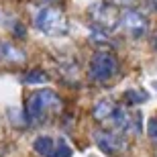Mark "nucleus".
I'll use <instances>...</instances> for the list:
<instances>
[{"label":"nucleus","instance_id":"nucleus-5","mask_svg":"<svg viewBox=\"0 0 157 157\" xmlns=\"http://www.w3.org/2000/svg\"><path fill=\"white\" fill-rule=\"evenodd\" d=\"M118 29L128 37V39H141L149 33V21L143 12H139L137 8L133 10L121 12V21H118Z\"/></svg>","mask_w":157,"mask_h":157},{"label":"nucleus","instance_id":"nucleus-7","mask_svg":"<svg viewBox=\"0 0 157 157\" xmlns=\"http://www.w3.org/2000/svg\"><path fill=\"white\" fill-rule=\"evenodd\" d=\"M92 139L94 143L98 145L100 151H104L106 155L110 157H117L118 153H122L127 149V139L124 135L117 133V131H108V128H98L92 133Z\"/></svg>","mask_w":157,"mask_h":157},{"label":"nucleus","instance_id":"nucleus-3","mask_svg":"<svg viewBox=\"0 0 157 157\" xmlns=\"http://www.w3.org/2000/svg\"><path fill=\"white\" fill-rule=\"evenodd\" d=\"M121 71V61L110 49H100L92 55L90 63H88V76L96 84H106L112 78L118 76Z\"/></svg>","mask_w":157,"mask_h":157},{"label":"nucleus","instance_id":"nucleus-12","mask_svg":"<svg viewBox=\"0 0 157 157\" xmlns=\"http://www.w3.org/2000/svg\"><path fill=\"white\" fill-rule=\"evenodd\" d=\"M23 80H25V84H29V86H37V84H45V82L49 80V76H47L43 70L35 67V70H29V71H27Z\"/></svg>","mask_w":157,"mask_h":157},{"label":"nucleus","instance_id":"nucleus-14","mask_svg":"<svg viewBox=\"0 0 157 157\" xmlns=\"http://www.w3.org/2000/svg\"><path fill=\"white\" fill-rule=\"evenodd\" d=\"M53 157H71V147L65 143V139H57V145H55Z\"/></svg>","mask_w":157,"mask_h":157},{"label":"nucleus","instance_id":"nucleus-6","mask_svg":"<svg viewBox=\"0 0 157 157\" xmlns=\"http://www.w3.org/2000/svg\"><path fill=\"white\" fill-rule=\"evenodd\" d=\"M90 17H92L96 29H102L108 33V31L118 27L121 12L112 2H96V4L90 6Z\"/></svg>","mask_w":157,"mask_h":157},{"label":"nucleus","instance_id":"nucleus-15","mask_svg":"<svg viewBox=\"0 0 157 157\" xmlns=\"http://www.w3.org/2000/svg\"><path fill=\"white\" fill-rule=\"evenodd\" d=\"M147 135H149V139H151L153 145H157V118H151L149 124H147Z\"/></svg>","mask_w":157,"mask_h":157},{"label":"nucleus","instance_id":"nucleus-17","mask_svg":"<svg viewBox=\"0 0 157 157\" xmlns=\"http://www.w3.org/2000/svg\"><path fill=\"white\" fill-rule=\"evenodd\" d=\"M37 2H41V4H51V2H55V0H37Z\"/></svg>","mask_w":157,"mask_h":157},{"label":"nucleus","instance_id":"nucleus-1","mask_svg":"<svg viewBox=\"0 0 157 157\" xmlns=\"http://www.w3.org/2000/svg\"><path fill=\"white\" fill-rule=\"evenodd\" d=\"M61 112V98L53 90H35L31 92L25 100V124L31 127V124H37L41 121H47V117H53Z\"/></svg>","mask_w":157,"mask_h":157},{"label":"nucleus","instance_id":"nucleus-10","mask_svg":"<svg viewBox=\"0 0 157 157\" xmlns=\"http://www.w3.org/2000/svg\"><path fill=\"white\" fill-rule=\"evenodd\" d=\"M55 145H57V139H51L47 135H41L33 141V151L39 157H53V151H55Z\"/></svg>","mask_w":157,"mask_h":157},{"label":"nucleus","instance_id":"nucleus-16","mask_svg":"<svg viewBox=\"0 0 157 157\" xmlns=\"http://www.w3.org/2000/svg\"><path fill=\"white\" fill-rule=\"evenodd\" d=\"M117 8H124V10H133L137 6V0H110Z\"/></svg>","mask_w":157,"mask_h":157},{"label":"nucleus","instance_id":"nucleus-9","mask_svg":"<svg viewBox=\"0 0 157 157\" xmlns=\"http://www.w3.org/2000/svg\"><path fill=\"white\" fill-rule=\"evenodd\" d=\"M117 102L110 98H102L98 100L96 104L92 106V117L96 122H108L110 121V117L114 114V110H117Z\"/></svg>","mask_w":157,"mask_h":157},{"label":"nucleus","instance_id":"nucleus-11","mask_svg":"<svg viewBox=\"0 0 157 157\" xmlns=\"http://www.w3.org/2000/svg\"><path fill=\"white\" fill-rule=\"evenodd\" d=\"M147 92H143V90H127V92L122 94V102L127 106H139V104H143V102H147Z\"/></svg>","mask_w":157,"mask_h":157},{"label":"nucleus","instance_id":"nucleus-13","mask_svg":"<svg viewBox=\"0 0 157 157\" xmlns=\"http://www.w3.org/2000/svg\"><path fill=\"white\" fill-rule=\"evenodd\" d=\"M90 41H94L96 45H102V47H112L114 45L110 41V37L106 35V31L96 29V27H92V31H90Z\"/></svg>","mask_w":157,"mask_h":157},{"label":"nucleus","instance_id":"nucleus-19","mask_svg":"<svg viewBox=\"0 0 157 157\" xmlns=\"http://www.w3.org/2000/svg\"><path fill=\"white\" fill-rule=\"evenodd\" d=\"M153 88H155V92H157V82H155V84H153Z\"/></svg>","mask_w":157,"mask_h":157},{"label":"nucleus","instance_id":"nucleus-18","mask_svg":"<svg viewBox=\"0 0 157 157\" xmlns=\"http://www.w3.org/2000/svg\"><path fill=\"white\" fill-rule=\"evenodd\" d=\"M153 47L157 49V33H155V39H153Z\"/></svg>","mask_w":157,"mask_h":157},{"label":"nucleus","instance_id":"nucleus-8","mask_svg":"<svg viewBox=\"0 0 157 157\" xmlns=\"http://www.w3.org/2000/svg\"><path fill=\"white\" fill-rule=\"evenodd\" d=\"M27 59V53L23 49H18L10 41H0V63H23Z\"/></svg>","mask_w":157,"mask_h":157},{"label":"nucleus","instance_id":"nucleus-2","mask_svg":"<svg viewBox=\"0 0 157 157\" xmlns=\"http://www.w3.org/2000/svg\"><path fill=\"white\" fill-rule=\"evenodd\" d=\"M33 27L47 37H65L70 31L65 14L53 6H41L33 17Z\"/></svg>","mask_w":157,"mask_h":157},{"label":"nucleus","instance_id":"nucleus-4","mask_svg":"<svg viewBox=\"0 0 157 157\" xmlns=\"http://www.w3.org/2000/svg\"><path fill=\"white\" fill-rule=\"evenodd\" d=\"M106 124H110L112 131H117L121 135L137 137L143 131V114L141 112H131L127 106H117L114 114L110 117V121Z\"/></svg>","mask_w":157,"mask_h":157}]
</instances>
